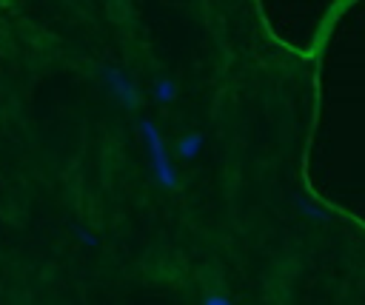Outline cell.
<instances>
[{
  "label": "cell",
  "mask_w": 365,
  "mask_h": 305,
  "mask_svg": "<svg viewBox=\"0 0 365 305\" xmlns=\"http://www.w3.org/2000/svg\"><path fill=\"white\" fill-rule=\"evenodd\" d=\"M106 80H108V86L114 88V94H117V97H120L125 105H137V91L131 88V83H128V80H125L120 71L108 68V71H106Z\"/></svg>",
  "instance_id": "cell-2"
},
{
  "label": "cell",
  "mask_w": 365,
  "mask_h": 305,
  "mask_svg": "<svg viewBox=\"0 0 365 305\" xmlns=\"http://www.w3.org/2000/svg\"><path fill=\"white\" fill-rule=\"evenodd\" d=\"M154 97H157L160 103H171V100L177 97L174 83H171V80H157V86H154Z\"/></svg>",
  "instance_id": "cell-4"
},
{
  "label": "cell",
  "mask_w": 365,
  "mask_h": 305,
  "mask_svg": "<svg viewBox=\"0 0 365 305\" xmlns=\"http://www.w3.org/2000/svg\"><path fill=\"white\" fill-rule=\"evenodd\" d=\"M200 145H202V137H200V134H185V137L180 140L177 151H180V157H182V160H191V157H197Z\"/></svg>",
  "instance_id": "cell-3"
},
{
  "label": "cell",
  "mask_w": 365,
  "mask_h": 305,
  "mask_svg": "<svg viewBox=\"0 0 365 305\" xmlns=\"http://www.w3.org/2000/svg\"><path fill=\"white\" fill-rule=\"evenodd\" d=\"M143 137H145V145H148V154H151V165H154V177L160 180L163 188H177V174H174V165L165 154V145H163V137L160 131L145 120L143 123Z\"/></svg>",
  "instance_id": "cell-1"
},
{
  "label": "cell",
  "mask_w": 365,
  "mask_h": 305,
  "mask_svg": "<svg viewBox=\"0 0 365 305\" xmlns=\"http://www.w3.org/2000/svg\"><path fill=\"white\" fill-rule=\"evenodd\" d=\"M205 305H228V299H222V296H208Z\"/></svg>",
  "instance_id": "cell-5"
}]
</instances>
